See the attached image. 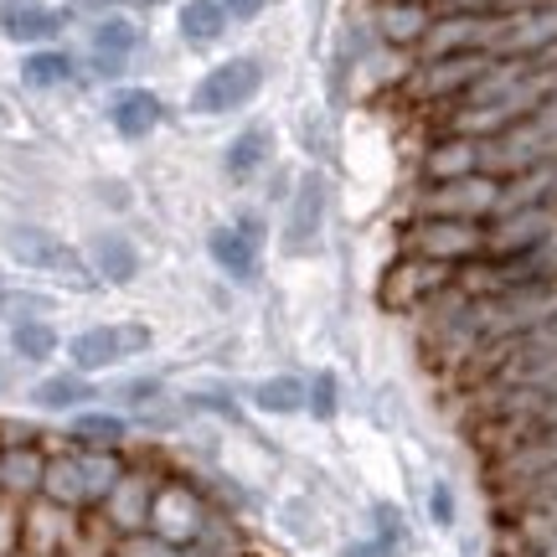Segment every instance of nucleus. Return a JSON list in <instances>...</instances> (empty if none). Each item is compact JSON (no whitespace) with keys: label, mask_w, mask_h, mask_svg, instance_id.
<instances>
[{"label":"nucleus","mask_w":557,"mask_h":557,"mask_svg":"<svg viewBox=\"0 0 557 557\" xmlns=\"http://www.w3.org/2000/svg\"><path fill=\"white\" fill-rule=\"evenodd\" d=\"M5 253L16 269H32V274H47L58 278L62 289H99V274H94V263L88 253H78L67 238H58L52 227H41V222H11L5 227Z\"/></svg>","instance_id":"f257e3e1"},{"label":"nucleus","mask_w":557,"mask_h":557,"mask_svg":"<svg viewBox=\"0 0 557 557\" xmlns=\"http://www.w3.org/2000/svg\"><path fill=\"white\" fill-rule=\"evenodd\" d=\"M212 521V506L201 496V485H191L186 475H160L156 485V506H150V537L176 547V553H191Z\"/></svg>","instance_id":"f03ea898"},{"label":"nucleus","mask_w":557,"mask_h":557,"mask_svg":"<svg viewBox=\"0 0 557 557\" xmlns=\"http://www.w3.org/2000/svg\"><path fill=\"white\" fill-rule=\"evenodd\" d=\"M263 62L253 52H238V58H222L218 67H207L191 88V114L201 120H222V114H238L263 94Z\"/></svg>","instance_id":"7ed1b4c3"},{"label":"nucleus","mask_w":557,"mask_h":557,"mask_svg":"<svg viewBox=\"0 0 557 557\" xmlns=\"http://www.w3.org/2000/svg\"><path fill=\"white\" fill-rule=\"evenodd\" d=\"M403 248L418 259H434L444 269H465L470 259L485 253V222H465V218H429L418 212L403 233Z\"/></svg>","instance_id":"20e7f679"},{"label":"nucleus","mask_w":557,"mask_h":557,"mask_svg":"<svg viewBox=\"0 0 557 557\" xmlns=\"http://www.w3.org/2000/svg\"><path fill=\"white\" fill-rule=\"evenodd\" d=\"M491 52H459V58H429L408 73V94L418 103H434V109H455L470 88L480 83V73L491 67Z\"/></svg>","instance_id":"39448f33"},{"label":"nucleus","mask_w":557,"mask_h":557,"mask_svg":"<svg viewBox=\"0 0 557 557\" xmlns=\"http://www.w3.org/2000/svg\"><path fill=\"white\" fill-rule=\"evenodd\" d=\"M289 212H284V253H315L320 233H325V212H331V181L320 171H299L295 186H289Z\"/></svg>","instance_id":"423d86ee"},{"label":"nucleus","mask_w":557,"mask_h":557,"mask_svg":"<svg viewBox=\"0 0 557 557\" xmlns=\"http://www.w3.org/2000/svg\"><path fill=\"white\" fill-rule=\"evenodd\" d=\"M139 47H145L139 21L124 16V11H109V16L88 21V52H83V67H88L94 78L114 83V78L129 73V62L139 58Z\"/></svg>","instance_id":"0eeeda50"},{"label":"nucleus","mask_w":557,"mask_h":557,"mask_svg":"<svg viewBox=\"0 0 557 557\" xmlns=\"http://www.w3.org/2000/svg\"><path fill=\"white\" fill-rule=\"evenodd\" d=\"M496 207H500V176H491V171H475V176L423 186V197H418V212H429V218L491 222V212H496Z\"/></svg>","instance_id":"6e6552de"},{"label":"nucleus","mask_w":557,"mask_h":557,"mask_svg":"<svg viewBox=\"0 0 557 557\" xmlns=\"http://www.w3.org/2000/svg\"><path fill=\"white\" fill-rule=\"evenodd\" d=\"M156 485H160V470L150 465H129L124 480L109 491V500L99 506L103 527L114 532V537H145L150 532V506H156Z\"/></svg>","instance_id":"1a4fd4ad"},{"label":"nucleus","mask_w":557,"mask_h":557,"mask_svg":"<svg viewBox=\"0 0 557 557\" xmlns=\"http://www.w3.org/2000/svg\"><path fill=\"white\" fill-rule=\"evenodd\" d=\"M557 238V207L553 201H521V207H496L485 222V253H517Z\"/></svg>","instance_id":"9d476101"},{"label":"nucleus","mask_w":557,"mask_h":557,"mask_svg":"<svg viewBox=\"0 0 557 557\" xmlns=\"http://www.w3.org/2000/svg\"><path fill=\"white\" fill-rule=\"evenodd\" d=\"M455 284V269H444L434 259H418V253H403L387 278H382V305L387 310H403V315H418L434 295H444Z\"/></svg>","instance_id":"9b49d317"},{"label":"nucleus","mask_w":557,"mask_h":557,"mask_svg":"<svg viewBox=\"0 0 557 557\" xmlns=\"http://www.w3.org/2000/svg\"><path fill=\"white\" fill-rule=\"evenodd\" d=\"M78 532H83V511L52 506L41 496L21 506V553L26 557H67Z\"/></svg>","instance_id":"f8f14e48"},{"label":"nucleus","mask_w":557,"mask_h":557,"mask_svg":"<svg viewBox=\"0 0 557 557\" xmlns=\"http://www.w3.org/2000/svg\"><path fill=\"white\" fill-rule=\"evenodd\" d=\"M67 26H73L67 5H52V0H0V37L16 41L21 52L58 47V37Z\"/></svg>","instance_id":"ddd939ff"},{"label":"nucleus","mask_w":557,"mask_h":557,"mask_svg":"<svg viewBox=\"0 0 557 557\" xmlns=\"http://www.w3.org/2000/svg\"><path fill=\"white\" fill-rule=\"evenodd\" d=\"M496 26L491 16H459V11H438L429 37L418 41V62L429 58H459V52H491L496 58Z\"/></svg>","instance_id":"4468645a"},{"label":"nucleus","mask_w":557,"mask_h":557,"mask_svg":"<svg viewBox=\"0 0 557 557\" xmlns=\"http://www.w3.org/2000/svg\"><path fill=\"white\" fill-rule=\"evenodd\" d=\"M103 120H109V129L120 139L139 145V139H150L160 124H165V99H160L156 88H114Z\"/></svg>","instance_id":"2eb2a0df"},{"label":"nucleus","mask_w":557,"mask_h":557,"mask_svg":"<svg viewBox=\"0 0 557 557\" xmlns=\"http://www.w3.org/2000/svg\"><path fill=\"white\" fill-rule=\"evenodd\" d=\"M475 171H485V139H475V135H455V129H444V135L423 150V186L475 176Z\"/></svg>","instance_id":"dca6fc26"},{"label":"nucleus","mask_w":557,"mask_h":557,"mask_svg":"<svg viewBox=\"0 0 557 557\" xmlns=\"http://www.w3.org/2000/svg\"><path fill=\"white\" fill-rule=\"evenodd\" d=\"M207 259L218 263L233 284H253L263 269V243L253 238V233H243L238 222H218V227L207 233Z\"/></svg>","instance_id":"f3484780"},{"label":"nucleus","mask_w":557,"mask_h":557,"mask_svg":"<svg viewBox=\"0 0 557 557\" xmlns=\"http://www.w3.org/2000/svg\"><path fill=\"white\" fill-rule=\"evenodd\" d=\"M41 475H47V449L37 438L32 444H0V500H26L41 496Z\"/></svg>","instance_id":"a211bd4d"},{"label":"nucleus","mask_w":557,"mask_h":557,"mask_svg":"<svg viewBox=\"0 0 557 557\" xmlns=\"http://www.w3.org/2000/svg\"><path fill=\"white\" fill-rule=\"evenodd\" d=\"M429 26H434L429 0H377V11H372V32L387 47H398V52H418V41L429 37Z\"/></svg>","instance_id":"6ab92c4d"},{"label":"nucleus","mask_w":557,"mask_h":557,"mask_svg":"<svg viewBox=\"0 0 557 557\" xmlns=\"http://www.w3.org/2000/svg\"><path fill=\"white\" fill-rule=\"evenodd\" d=\"M88 263H94V274H99V284H135L139 278V243L129 238V233H120V227H103V233H94L88 238Z\"/></svg>","instance_id":"aec40b11"},{"label":"nucleus","mask_w":557,"mask_h":557,"mask_svg":"<svg viewBox=\"0 0 557 557\" xmlns=\"http://www.w3.org/2000/svg\"><path fill=\"white\" fill-rule=\"evenodd\" d=\"M16 73L26 94H58V88H67L83 73V62L67 47H32V52H21Z\"/></svg>","instance_id":"412c9836"},{"label":"nucleus","mask_w":557,"mask_h":557,"mask_svg":"<svg viewBox=\"0 0 557 557\" xmlns=\"http://www.w3.org/2000/svg\"><path fill=\"white\" fill-rule=\"evenodd\" d=\"M41 500H52V506H67V511H94V496H88V480H83L78 449L47 455V475H41Z\"/></svg>","instance_id":"4be33fe9"},{"label":"nucleus","mask_w":557,"mask_h":557,"mask_svg":"<svg viewBox=\"0 0 557 557\" xmlns=\"http://www.w3.org/2000/svg\"><path fill=\"white\" fill-rule=\"evenodd\" d=\"M67 361H73V372H83V377L109 372L114 361H124L120 320H114V325H88V331H78V336L67 341Z\"/></svg>","instance_id":"5701e85b"},{"label":"nucleus","mask_w":557,"mask_h":557,"mask_svg":"<svg viewBox=\"0 0 557 557\" xmlns=\"http://www.w3.org/2000/svg\"><path fill=\"white\" fill-rule=\"evenodd\" d=\"M269 156H274V135L263 124H248V129H238L222 145V176L243 186V181H253L269 165Z\"/></svg>","instance_id":"b1692460"},{"label":"nucleus","mask_w":557,"mask_h":557,"mask_svg":"<svg viewBox=\"0 0 557 557\" xmlns=\"http://www.w3.org/2000/svg\"><path fill=\"white\" fill-rule=\"evenodd\" d=\"M176 32L191 52H212V47L233 32V21H227V11H222L218 0H181Z\"/></svg>","instance_id":"393cba45"},{"label":"nucleus","mask_w":557,"mask_h":557,"mask_svg":"<svg viewBox=\"0 0 557 557\" xmlns=\"http://www.w3.org/2000/svg\"><path fill=\"white\" fill-rule=\"evenodd\" d=\"M94 403V382L83 377V372H52V377H41L37 387H32V408H41V413H78V408H88Z\"/></svg>","instance_id":"a878e982"},{"label":"nucleus","mask_w":557,"mask_h":557,"mask_svg":"<svg viewBox=\"0 0 557 557\" xmlns=\"http://www.w3.org/2000/svg\"><path fill=\"white\" fill-rule=\"evenodd\" d=\"M67 434H73V444H88V449H120L129 438V418L114 408H78L67 418Z\"/></svg>","instance_id":"bb28decb"},{"label":"nucleus","mask_w":557,"mask_h":557,"mask_svg":"<svg viewBox=\"0 0 557 557\" xmlns=\"http://www.w3.org/2000/svg\"><path fill=\"white\" fill-rule=\"evenodd\" d=\"M73 449H78L83 480H88V496H94V506H103V500H109V491L124 480L129 459H124L120 449H88V444H73Z\"/></svg>","instance_id":"cd10ccee"},{"label":"nucleus","mask_w":557,"mask_h":557,"mask_svg":"<svg viewBox=\"0 0 557 557\" xmlns=\"http://www.w3.org/2000/svg\"><path fill=\"white\" fill-rule=\"evenodd\" d=\"M62 351V336L52 320H21L11 325V357L26 361V367H41V361H52Z\"/></svg>","instance_id":"c85d7f7f"},{"label":"nucleus","mask_w":557,"mask_h":557,"mask_svg":"<svg viewBox=\"0 0 557 557\" xmlns=\"http://www.w3.org/2000/svg\"><path fill=\"white\" fill-rule=\"evenodd\" d=\"M253 403H259L263 413H274V418H289V413H299V408H310V387L299 377H263L259 387H253Z\"/></svg>","instance_id":"c756f323"},{"label":"nucleus","mask_w":557,"mask_h":557,"mask_svg":"<svg viewBox=\"0 0 557 557\" xmlns=\"http://www.w3.org/2000/svg\"><path fill=\"white\" fill-rule=\"evenodd\" d=\"M47 310H52V299L37 295V289H0V320H11V325L47 320Z\"/></svg>","instance_id":"7c9ffc66"},{"label":"nucleus","mask_w":557,"mask_h":557,"mask_svg":"<svg viewBox=\"0 0 557 557\" xmlns=\"http://www.w3.org/2000/svg\"><path fill=\"white\" fill-rule=\"evenodd\" d=\"M336 408H341V387H336V377L331 372H320L315 377V387H310V413L325 423V418H336Z\"/></svg>","instance_id":"2f4dec72"},{"label":"nucleus","mask_w":557,"mask_h":557,"mask_svg":"<svg viewBox=\"0 0 557 557\" xmlns=\"http://www.w3.org/2000/svg\"><path fill=\"white\" fill-rule=\"evenodd\" d=\"M0 557H21V506L0 500Z\"/></svg>","instance_id":"473e14b6"},{"label":"nucleus","mask_w":557,"mask_h":557,"mask_svg":"<svg viewBox=\"0 0 557 557\" xmlns=\"http://www.w3.org/2000/svg\"><path fill=\"white\" fill-rule=\"evenodd\" d=\"M372 517H377V542L387 547V553H398V542L408 537V532H403V517L393 511V506H377Z\"/></svg>","instance_id":"72a5a7b5"},{"label":"nucleus","mask_w":557,"mask_h":557,"mask_svg":"<svg viewBox=\"0 0 557 557\" xmlns=\"http://www.w3.org/2000/svg\"><path fill=\"white\" fill-rule=\"evenodd\" d=\"M160 393H165V387H160V377H139V382H124V387H120V398L135 403V408H150V403H160Z\"/></svg>","instance_id":"f704fd0d"},{"label":"nucleus","mask_w":557,"mask_h":557,"mask_svg":"<svg viewBox=\"0 0 557 557\" xmlns=\"http://www.w3.org/2000/svg\"><path fill=\"white\" fill-rule=\"evenodd\" d=\"M120 341H124V357H139V351H150L156 331H150V325H139V320H120Z\"/></svg>","instance_id":"c9c22d12"},{"label":"nucleus","mask_w":557,"mask_h":557,"mask_svg":"<svg viewBox=\"0 0 557 557\" xmlns=\"http://www.w3.org/2000/svg\"><path fill=\"white\" fill-rule=\"evenodd\" d=\"M218 5L227 11V21H233V26H253V21L269 11V0H218Z\"/></svg>","instance_id":"e433bc0d"},{"label":"nucleus","mask_w":557,"mask_h":557,"mask_svg":"<svg viewBox=\"0 0 557 557\" xmlns=\"http://www.w3.org/2000/svg\"><path fill=\"white\" fill-rule=\"evenodd\" d=\"M429 517H434L438 527H455V491H449V485H434V491H429Z\"/></svg>","instance_id":"4c0bfd02"},{"label":"nucleus","mask_w":557,"mask_h":557,"mask_svg":"<svg viewBox=\"0 0 557 557\" xmlns=\"http://www.w3.org/2000/svg\"><path fill=\"white\" fill-rule=\"evenodd\" d=\"M67 11H73V16L99 21V16H109V11H120V0H67Z\"/></svg>","instance_id":"58836bf2"},{"label":"nucleus","mask_w":557,"mask_h":557,"mask_svg":"<svg viewBox=\"0 0 557 557\" xmlns=\"http://www.w3.org/2000/svg\"><path fill=\"white\" fill-rule=\"evenodd\" d=\"M99 201L114 207V212H124V207H129V186H124V181H99Z\"/></svg>","instance_id":"ea45409f"},{"label":"nucleus","mask_w":557,"mask_h":557,"mask_svg":"<svg viewBox=\"0 0 557 557\" xmlns=\"http://www.w3.org/2000/svg\"><path fill=\"white\" fill-rule=\"evenodd\" d=\"M341 557H393V553H387V547H382V542L372 537V542H351V547H346Z\"/></svg>","instance_id":"a19ab883"},{"label":"nucleus","mask_w":557,"mask_h":557,"mask_svg":"<svg viewBox=\"0 0 557 557\" xmlns=\"http://www.w3.org/2000/svg\"><path fill=\"white\" fill-rule=\"evenodd\" d=\"M238 557H259V553H238Z\"/></svg>","instance_id":"79ce46f5"}]
</instances>
